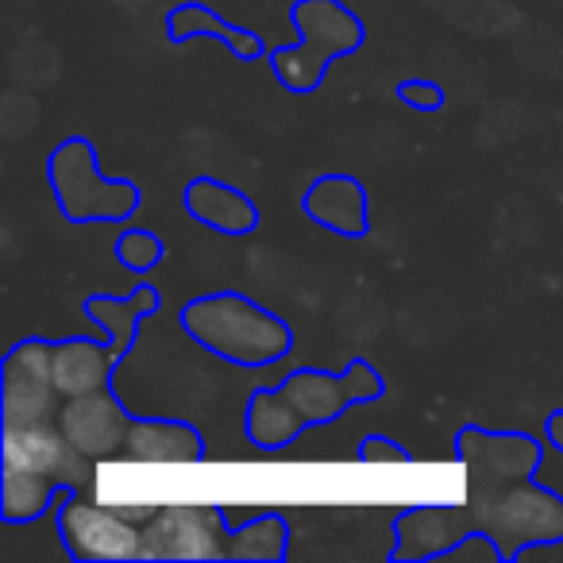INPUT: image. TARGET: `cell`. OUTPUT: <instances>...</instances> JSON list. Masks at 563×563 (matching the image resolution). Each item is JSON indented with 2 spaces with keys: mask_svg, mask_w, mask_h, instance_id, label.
<instances>
[{
  "mask_svg": "<svg viewBox=\"0 0 563 563\" xmlns=\"http://www.w3.org/2000/svg\"><path fill=\"white\" fill-rule=\"evenodd\" d=\"M143 532V560H228L232 525L220 506L151 509Z\"/></svg>",
  "mask_w": 563,
  "mask_h": 563,
  "instance_id": "cell-7",
  "label": "cell"
},
{
  "mask_svg": "<svg viewBox=\"0 0 563 563\" xmlns=\"http://www.w3.org/2000/svg\"><path fill=\"white\" fill-rule=\"evenodd\" d=\"M386 394L383 371L355 355L344 371L294 367L278 386L251 390L243 432L258 452H286L306 429L332 424L355 406H371Z\"/></svg>",
  "mask_w": 563,
  "mask_h": 563,
  "instance_id": "cell-1",
  "label": "cell"
},
{
  "mask_svg": "<svg viewBox=\"0 0 563 563\" xmlns=\"http://www.w3.org/2000/svg\"><path fill=\"white\" fill-rule=\"evenodd\" d=\"M124 455L128 460H140V463H201L205 437H201V429L189 421L135 413Z\"/></svg>",
  "mask_w": 563,
  "mask_h": 563,
  "instance_id": "cell-16",
  "label": "cell"
},
{
  "mask_svg": "<svg viewBox=\"0 0 563 563\" xmlns=\"http://www.w3.org/2000/svg\"><path fill=\"white\" fill-rule=\"evenodd\" d=\"M120 367H124V363L117 360L109 336L104 340H93V336L51 340V375H55V386L63 398L109 390V386H117Z\"/></svg>",
  "mask_w": 563,
  "mask_h": 563,
  "instance_id": "cell-13",
  "label": "cell"
},
{
  "mask_svg": "<svg viewBox=\"0 0 563 563\" xmlns=\"http://www.w3.org/2000/svg\"><path fill=\"white\" fill-rule=\"evenodd\" d=\"M47 186L66 224H124L143 205V189L132 178H104L101 155L86 135L51 147Z\"/></svg>",
  "mask_w": 563,
  "mask_h": 563,
  "instance_id": "cell-5",
  "label": "cell"
},
{
  "mask_svg": "<svg viewBox=\"0 0 563 563\" xmlns=\"http://www.w3.org/2000/svg\"><path fill=\"white\" fill-rule=\"evenodd\" d=\"M455 460L467 471V486H494L532 478L544 460V444L525 429H483L463 424L455 432Z\"/></svg>",
  "mask_w": 563,
  "mask_h": 563,
  "instance_id": "cell-8",
  "label": "cell"
},
{
  "mask_svg": "<svg viewBox=\"0 0 563 563\" xmlns=\"http://www.w3.org/2000/svg\"><path fill=\"white\" fill-rule=\"evenodd\" d=\"M301 212L340 240H363L371 232V194L355 174H321L301 194Z\"/></svg>",
  "mask_w": 563,
  "mask_h": 563,
  "instance_id": "cell-11",
  "label": "cell"
},
{
  "mask_svg": "<svg viewBox=\"0 0 563 563\" xmlns=\"http://www.w3.org/2000/svg\"><path fill=\"white\" fill-rule=\"evenodd\" d=\"M132 417L135 409H128L117 398V386L78 394V398H63V406H58V424H63L66 440L93 463L112 460V455L124 452L128 432H132Z\"/></svg>",
  "mask_w": 563,
  "mask_h": 563,
  "instance_id": "cell-10",
  "label": "cell"
},
{
  "mask_svg": "<svg viewBox=\"0 0 563 563\" xmlns=\"http://www.w3.org/2000/svg\"><path fill=\"white\" fill-rule=\"evenodd\" d=\"M112 258H117L124 271L147 274L166 263V240L147 232V228H124V232L112 240Z\"/></svg>",
  "mask_w": 563,
  "mask_h": 563,
  "instance_id": "cell-18",
  "label": "cell"
},
{
  "mask_svg": "<svg viewBox=\"0 0 563 563\" xmlns=\"http://www.w3.org/2000/svg\"><path fill=\"white\" fill-rule=\"evenodd\" d=\"M140 514L86 501L81 490H63L55 506L58 540L74 563H117V560H143V532L135 525Z\"/></svg>",
  "mask_w": 563,
  "mask_h": 563,
  "instance_id": "cell-6",
  "label": "cell"
},
{
  "mask_svg": "<svg viewBox=\"0 0 563 563\" xmlns=\"http://www.w3.org/2000/svg\"><path fill=\"white\" fill-rule=\"evenodd\" d=\"M294 43L266 55L274 81L286 93L309 97L324 86V74L336 58L363 51L367 24L347 9L344 0H294L290 4Z\"/></svg>",
  "mask_w": 563,
  "mask_h": 563,
  "instance_id": "cell-3",
  "label": "cell"
},
{
  "mask_svg": "<svg viewBox=\"0 0 563 563\" xmlns=\"http://www.w3.org/2000/svg\"><path fill=\"white\" fill-rule=\"evenodd\" d=\"M158 309H163V294H158L155 286H135V290L124 294V298H112V294H89V298H81L86 321L101 324L120 363L135 352V340H140L143 321L155 317Z\"/></svg>",
  "mask_w": 563,
  "mask_h": 563,
  "instance_id": "cell-14",
  "label": "cell"
},
{
  "mask_svg": "<svg viewBox=\"0 0 563 563\" xmlns=\"http://www.w3.org/2000/svg\"><path fill=\"white\" fill-rule=\"evenodd\" d=\"M178 324L201 352L232 367H274L294 352L290 321L235 290L197 294L181 306Z\"/></svg>",
  "mask_w": 563,
  "mask_h": 563,
  "instance_id": "cell-2",
  "label": "cell"
},
{
  "mask_svg": "<svg viewBox=\"0 0 563 563\" xmlns=\"http://www.w3.org/2000/svg\"><path fill=\"white\" fill-rule=\"evenodd\" d=\"M181 209H186V217H194L197 224L217 235H255L258 224H263L258 205L240 186L212 178V174H197V178L186 181Z\"/></svg>",
  "mask_w": 563,
  "mask_h": 563,
  "instance_id": "cell-12",
  "label": "cell"
},
{
  "mask_svg": "<svg viewBox=\"0 0 563 563\" xmlns=\"http://www.w3.org/2000/svg\"><path fill=\"white\" fill-rule=\"evenodd\" d=\"M471 525L490 532L501 544L506 563L521 560L525 552L563 544V494L540 486L537 475L517 483L467 486Z\"/></svg>",
  "mask_w": 563,
  "mask_h": 563,
  "instance_id": "cell-4",
  "label": "cell"
},
{
  "mask_svg": "<svg viewBox=\"0 0 563 563\" xmlns=\"http://www.w3.org/2000/svg\"><path fill=\"white\" fill-rule=\"evenodd\" d=\"M544 444L552 448L555 455H563V409H552L544 417Z\"/></svg>",
  "mask_w": 563,
  "mask_h": 563,
  "instance_id": "cell-22",
  "label": "cell"
},
{
  "mask_svg": "<svg viewBox=\"0 0 563 563\" xmlns=\"http://www.w3.org/2000/svg\"><path fill=\"white\" fill-rule=\"evenodd\" d=\"M360 463H413V452L398 440L383 437V432H371V437L360 440V452H355Z\"/></svg>",
  "mask_w": 563,
  "mask_h": 563,
  "instance_id": "cell-21",
  "label": "cell"
},
{
  "mask_svg": "<svg viewBox=\"0 0 563 563\" xmlns=\"http://www.w3.org/2000/svg\"><path fill=\"white\" fill-rule=\"evenodd\" d=\"M201 35H217L240 63H255V58L271 55L263 35L251 32V27L228 24L217 9H209L201 0H181V4H174V9L166 12V40H170L174 47H181V43H189V40H201Z\"/></svg>",
  "mask_w": 563,
  "mask_h": 563,
  "instance_id": "cell-15",
  "label": "cell"
},
{
  "mask_svg": "<svg viewBox=\"0 0 563 563\" xmlns=\"http://www.w3.org/2000/svg\"><path fill=\"white\" fill-rule=\"evenodd\" d=\"M444 560H463V563H506V555H501V544L490 537V532L471 529L467 537L460 540V544L448 548Z\"/></svg>",
  "mask_w": 563,
  "mask_h": 563,
  "instance_id": "cell-19",
  "label": "cell"
},
{
  "mask_svg": "<svg viewBox=\"0 0 563 563\" xmlns=\"http://www.w3.org/2000/svg\"><path fill=\"white\" fill-rule=\"evenodd\" d=\"M471 525V514L463 501H424V506H406L390 521V563H424L444 560L448 548L460 544Z\"/></svg>",
  "mask_w": 563,
  "mask_h": 563,
  "instance_id": "cell-9",
  "label": "cell"
},
{
  "mask_svg": "<svg viewBox=\"0 0 563 563\" xmlns=\"http://www.w3.org/2000/svg\"><path fill=\"white\" fill-rule=\"evenodd\" d=\"M394 93H398L401 104H409V109H417V112H440L448 104L444 86H437V81H424V78L398 81V86H394Z\"/></svg>",
  "mask_w": 563,
  "mask_h": 563,
  "instance_id": "cell-20",
  "label": "cell"
},
{
  "mask_svg": "<svg viewBox=\"0 0 563 563\" xmlns=\"http://www.w3.org/2000/svg\"><path fill=\"white\" fill-rule=\"evenodd\" d=\"M294 529L286 514L263 509L251 521L235 525L228 537V563H282L290 555Z\"/></svg>",
  "mask_w": 563,
  "mask_h": 563,
  "instance_id": "cell-17",
  "label": "cell"
}]
</instances>
